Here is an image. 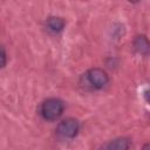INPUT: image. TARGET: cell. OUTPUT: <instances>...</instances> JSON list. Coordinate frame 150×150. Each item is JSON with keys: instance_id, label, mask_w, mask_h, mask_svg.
<instances>
[{"instance_id": "cell-1", "label": "cell", "mask_w": 150, "mask_h": 150, "mask_svg": "<svg viewBox=\"0 0 150 150\" xmlns=\"http://www.w3.org/2000/svg\"><path fill=\"white\" fill-rule=\"evenodd\" d=\"M109 82V76L105 70L101 68H90L88 69L80 79L81 87L90 90L103 89Z\"/></svg>"}, {"instance_id": "cell-2", "label": "cell", "mask_w": 150, "mask_h": 150, "mask_svg": "<svg viewBox=\"0 0 150 150\" xmlns=\"http://www.w3.org/2000/svg\"><path fill=\"white\" fill-rule=\"evenodd\" d=\"M64 111V103L56 97H49L45 100L40 105V115L43 120L53 122L59 120Z\"/></svg>"}, {"instance_id": "cell-3", "label": "cell", "mask_w": 150, "mask_h": 150, "mask_svg": "<svg viewBox=\"0 0 150 150\" xmlns=\"http://www.w3.org/2000/svg\"><path fill=\"white\" fill-rule=\"evenodd\" d=\"M79 131H80V123L76 118H73V117L62 120L56 127V134L60 137L66 139L75 138Z\"/></svg>"}, {"instance_id": "cell-4", "label": "cell", "mask_w": 150, "mask_h": 150, "mask_svg": "<svg viewBox=\"0 0 150 150\" xmlns=\"http://www.w3.org/2000/svg\"><path fill=\"white\" fill-rule=\"evenodd\" d=\"M131 146V141L128 137H118L102 145V149L108 150H127Z\"/></svg>"}, {"instance_id": "cell-5", "label": "cell", "mask_w": 150, "mask_h": 150, "mask_svg": "<svg viewBox=\"0 0 150 150\" xmlns=\"http://www.w3.org/2000/svg\"><path fill=\"white\" fill-rule=\"evenodd\" d=\"M132 45H134V49L136 50V53H138L141 55H148L150 46H149V41L145 35H137L135 38Z\"/></svg>"}, {"instance_id": "cell-6", "label": "cell", "mask_w": 150, "mask_h": 150, "mask_svg": "<svg viewBox=\"0 0 150 150\" xmlns=\"http://www.w3.org/2000/svg\"><path fill=\"white\" fill-rule=\"evenodd\" d=\"M64 20L60 16H49L46 20V27L52 33H60L64 28Z\"/></svg>"}, {"instance_id": "cell-7", "label": "cell", "mask_w": 150, "mask_h": 150, "mask_svg": "<svg viewBox=\"0 0 150 150\" xmlns=\"http://www.w3.org/2000/svg\"><path fill=\"white\" fill-rule=\"evenodd\" d=\"M7 63V56H6V53L0 49V68H4Z\"/></svg>"}, {"instance_id": "cell-8", "label": "cell", "mask_w": 150, "mask_h": 150, "mask_svg": "<svg viewBox=\"0 0 150 150\" xmlns=\"http://www.w3.org/2000/svg\"><path fill=\"white\" fill-rule=\"evenodd\" d=\"M129 1H130V2H138L139 0H129Z\"/></svg>"}]
</instances>
